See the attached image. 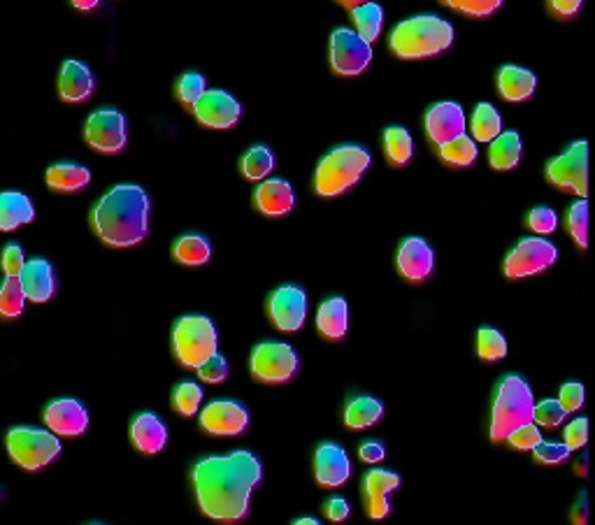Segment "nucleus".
Returning <instances> with one entry per match:
<instances>
[{"instance_id":"obj_56","label":"nucleus","mask_w":595,"mask_h":525,"mask_svg":"<svg viewBox=\"0 0 595 525\" xmlns=\"http://www.w3.org/2000/svg\"><path fill=\"white\" fill-rule=\"evenodd\" d=\"M338 3H342L344 7H349V10H354V7L368 3V0H338Z\"/></svg>"},{"instance_id":"obj_42","label":"nucleus","mask_w":595,"mask_h":525,"mask_svg":"<svg viewBox=\"0 0 595 525\" xmlns=\"http://www.w3.org/2000/svg\"><path fill=\"white\" fill-rule=\"evenodd\" d=\"M205 93V77L198 75V73H186L182 79H179L177 84V96L182 100L184 105L193 107L196 105V100Z\"/></svg>"},{"instance_id":"obj_23","label":"nucleus","mask_w":595,"mask_h":525,"mask_svg":"<svg viewBox=\"0 0 595 525\" xmlns=\"http://www.w3.org/2000/svg\"><path fill=\"white\" fill-rule=\"evenodd\" d=\"M93 91L91 70L80 61H66L59 77V93L68 103H82Z\"/></svg>"},{"instance_id":"obj_45","label":"nucleus","mask_w":595,"mask_h":525,"mask_svg":"<svg viewBox=\"0 0 595 525\" xmlns=\"http://www.w3.org/2000/svg\"><path fill=\"white\" fill-rule=\"evenodd\" d=\"M505 440L510 442L514 449H533L542 442V433L535 423H526V426L514 428L512 433L505 437Z\"/></svg>"},{"instance_id":"obj_50","label":"nucleus","mask_w":595,"mask_h":525,"mask_svg":"<svg viewBox=\"0 0 595 525\" xmlns=\"http://www.w3.org/2000/svg\"><path fill=\"white\" fill-rule=\"evenodd\" d=\"M24 251L19 244H7L3 251V270L7 277H19L21 268H24Z\"/></svg>"},{"instance_id":"obj_17","label":"nucleus","mask_w":595,"mask_h":525,"mask_svg":"<svg viewBox=\"0 0 595 525\" xmlns=\"http://www.w3.org/2000/svg\"><path fill=\"white\" fill-rule=\"evenodd\" d=\"M400 486V477L389 470H372L365 474L363 495L370 519H384L391 512L389 493Z\"/></svg>"},{"instance_id":"obj_35","label":"nucleus","mask_w":595,"mask_h":525,"mask_svg":"<svg viewBox=\"0 0 595 525\" xmlns=\"http://www.w3.org/2000/svg\"><path fill=\"white\" fill-rule=\"evenodd\" d=\"M272 165H275V158H272L270 149L263 145L252 147L245 156H242V172H245V177L252 179V182L268 177Z\"/></svg>"},{"instance_id":"obj_55","label":"nucleus","mask_w":595,"mask_h":525,"mask_svg":"<svg viewBox=\"0 0 595 525\" xmlns=\"http://www.w3.org/2000/svg\"><path fill=\"white\" fill-rule=\"evenodd\" d=\"M100 3V0H73V5L77 7V10H93Z\"/></svg>"},{"instance_id":"obj_24","label":"nucleus","mask_w":595,"mask_h":525,"mask_svg":"<svg viewBox=\"0 0 595 525\" xmlns=\"http://www.w3.org/2000/svg\"><path fill=\"white\" fill-rule=\"evenodd\" d=\"M256 207L268 217H282L293 210V191L284 179H268L256 189Z\"/></svg>"},{"instance_id":"obj_8","label":"nucleus","mask_w":595,"mask_h":525,"mask_svg":"<svg viewBox=\"0 0 595 525\" xmlns=\"http://www.w3.org/2000/svg\"><path fill=\"white\" fill-rule=\"evenodd\" d=\"M547 177L558 189L584 198L589 191V145L584 140L575 142L565 154L547 165Z\"/></svg>"},{"instance_id":"obj_1","label":"nucleus","mask_w":595,"mask_h":525,"mask_svg":"<svg viewBox=\"0 0 595 525\" xmlns=\"http://www.w3.org/2000/svg\"><path fill=\"white\" fill-rule=\"evenodd\" d=\"M261 474V463L249 451L203 458L193 467L200 509L214 521H240L247 514L249 495L261 481Z\"/></svg>"},{"instance_id":"obj_30","label":"nucleus","mask_w":595,"mask_h":525,"mask_svg":"<svg viewBox=\"0 0 595 525\" xmlns=\"http://www.w3.org/2000/svg\"><path fill=\"white\" fill-rule=\"evenodd\" d=\"M489 161L496 170H510L521 161V138L516 133H500L493 140Z\"/></svg>"},{"instance_id":"obj_47","label":"nucleus","mask_w":595,"mask_h":525,"mask_svg":"<svg viewBox=\"0 0 595 525\" xmlns=\"http://www.w3.org/2000/svg\"><path fill=\"white\" fill-rule=\"evenodd\" d=\"M586 440H589V419L582 416V419H575L565 428V447L570 451H577L584 447Z\"/></svg>"},{"instance_id":"obj_4","label":"nucleus","mask_w":595,"mask_h":525,"mask_svg":"<svg viewBox=\"0 0 595 525\" xmlns=\"http://www.w3.org/2000/svg\"><path fill=\"white\" fill-rule=\"evenodd\" d=\"M533 409L535 400L526 381L516 375L505 377L500 381L496 402H493L491 440H505L514 428L533 423Z\"/></svg>"},{"instance_id":"obj_13","label":"nucleus","mask_w":595,"mask_h":525,"mask_svg":"<svg viewBox=\"0 0 595 525\" xmlns=\"http://www.w3.org/2000/svg\"><path fill=\"white\" fill-rule=\"evenodd\" d=\"M268 312L272 323L284 333H296L303 328L307 314V298L298 286H282L270 296Z\"/></svg>"},{"instance_id":"obj_32","label":"nucleus","mask_w":595,"mask_h":525,"mask_svg":"<svg viewBox=\"0 0 595 525\" xmlns=\"http://www.w3.org/2000/svg\"><path fill=\"white\" fill-rule=\"evenodd\" d=\"M351 19H354V24L358 28V38H363L365 42H375L379 31H382V7L375 5V3H363L351 10Z\"/></svg>"},{"instance_id":"obj_43","label":"nucleus","mask_w":595,"mask_h":525,"mask_svg":"<svg viewBox=\"0 0 595 525\" xmlns=\"http://www.w3.org/2000/svg\"><path fill=\"white\" fill-rule=\"evenodd\" d=\"M563 419H565V412L563 407L558 405V400H542L540 405H535L533 409V421H537L544 428L561 426Z\"/></svg>"},{"instance_id":"obj_57","label":"nucleus","mask_w":595,"mask_h":525,"mask_svg":"<svg viewBox=\"0 0 595 525\" xmlns=\"http://www.w3.org/2000/svg\"><path fill=\"white\" fill-rule=\"evenodd\" d=\"M575 472L579 474V477H586V456L582 458V463L575 465Z\"/></svg>"},{"instance_id":"obj_3","label":"nucleus","mask_w":595,"mask_h":525,"mask_svg":"<svg viewBox=\"0 0 595 525\" xmlns=\"http://www.w3.org/2000/svg\"><path fill=\"white\" fill-rule=\"evenodd\" d=\"M454 40V28L433 14L407 19L391 33L389 45L400 59H424L437 52H444Z\"/></svg>"},{"instance_id":"obj_11","label":"nucleus","mask_w":595,"mask_h":525,"mask_svg":"<svg viewBox=\"0 0 595 525\" xmlns=\"http://www.w3.org/2000/svg\"><path fill=\"white\" fill-rule=\"evenodd\" d=\"M372 61V47L358 33L349 28H338L331 35V63L340 75H358Z\"/></svg>"},{"instance_id":"obj_34","label":"nucleus","mask_w":595,"mask_h":525,"mask_svg":"<svg viewBox=\"0 0 595 525\" xmlns=\"http://www.w3.org/2000/svg\"><path fill=\"white\" fill-rule=\"evenodd\" d=\"M384 149L393 165H405L412 158V138L403 126H391L384 133Z\"/></svg>"},{"instance_id":"obj_39","label":"nucleus","mask_w":595,"mask_h":525,"mask_svg":"<svg viewBox=\"0 0 595 525\" xmlns=\"http://www.w3.org/2000/svg\"><path fill=\"white\" fill-rule=\"evenodd\" d=\"M200 402H203V388L198 384H191V381H184L175 388L172 393V405L182 416H193L198 412Z\"/></svg>"},{"instance_id":"obj_48","label":"nucleus","mask_w":595,"mask_h":525,"mask_svg":"<svg viewBox=\"0 0 595 525\" xmlns=\"http://www.w3.org/2000/svg\"><path fill=\"white\" fill-rule=\"evenodd\" d=\"M528 226L535 233L547 235L556 228V212L549 210V207H535L533 212L528 214Z\"/></svg>"},{"instance_id":"obj_25","label":"nucleus","mask_w":595,"mask_h":525,"mask_svg":"<svg viewBox=\"0 0 595 525\" xmlns=\"http://www.w3.org/2000/svg\"><path fill=\"white\" fill-rule=\"evenodd\" d=\"M33 217V203L24 193H0V230H14L21 224H31Z\"/></svg>"},{"instance_id":"obj_14","label":"nucleus","mask_w":595,"mask_h":525,"mask_svg":"<svg viewBox=\"0 0 595 525\" xmlns=\"http://www.w3.org/2000/svg\"><path fill=\"white\" fill-rule=\"evenodd\" d=\"M193 112H196V117L203 126L231 128L238 124L242 107L238 100L231 96V93L212 89V91H205L203 96L196 100Z\"/></svg>"},{"instance_id":"obj_49","label":"nucleus","mask_w":595,"mask_h":525,"mask_svg":"<svg viewBox=\"0 0 595 525\" xmlns=\"http://www.w3.org/2000/svg\"><path fill=\"white\" fill-rule=\"evenodd\" d=\"M533 451L540 463H549V465L561 463V460L570 456V449L565 447V444H551V442H540L537 447H533Z\"/></svg>"},{"instance_id":"obj_16","label":"nucleus","mask_w":595,"mask_h":525,"mask_svg":"<svg viewBox=\"0 0 595 525\" xmlns=\"http://www.w3.org/2000/svg\"><path fill=\"white\" fill-rule=\"evenodd\" d=\"M45 421L52 433L77 437L89 426V414H86L82 402L73 398H61L45 409Z\"/></svg>"},{"instance_id":"obj_22","label":"nucleus","mask_w":595,"mask_h":525,"mask_svg":"<svg viewBox=\"0 0 595 525\" xmlns=\"http://www.w3.org/2000/svg\"><path fill=\"white\" fill-rule=\"evenodd\" d=\"M131 440L135 444V449L142 453H159L168 442V428L163 426V421L156 414H140L135 416L133 426H131Z\"/></svg>"},{"instance_id":"obj_54","label":"nucleus","mask_w":595,"mask_h":525,"mask_svg":"<svg viewBox=\"0 0 595 525\" xmlns=\"http://www.w3.org/2000/svg\"><path fill=\"white\" fill-rule=\"evenodd\" d=\"M586 516H589V498H586V493H582L575 509H572V525H586Z\"/></svg>"},{"instance_id":"obj_37","label":"nucleus","mask_w":595,"mask_h":525,"mask_svg":"<svg viewBox=\"0 0 595 525\" xmlns=\"http://www.w3.org/2000/svg\"><path fill=\"white\" fill-rule=\"evenodd\" d=\"M477 351L482 361H500L507 354V342L496 328H482L477 335Z\"/></svg>"},{"instance_id":"obj_33","label":"nucleus","mask_w":595,"mask_h":525,"mask_svg":"<svg viewBox=\"0 0 595 525\" xmlns=\"http://www.w3.org/2000/svg\"><path fill=\"white\" fill-rule=\"evenodd\" d=\"M472 133L479 142H493L503 133V119H500L496 107L489 103L477 105L475 114H472Z\"/></svg>"},{"instance_id":"obj_26","label":"nucleus","mask_w":595,"mask_h":525,"mask_svg":"<svg viewBox=\"0 0 595 525\" xmlns=\"http://www.w3.org/2000/svg\"><path fill=\"white\" fill-rule=\"evenodd\" d=\"M535 84L537 79L530 70H523L519 66H505L500 70V77H498L500 96L505 100H512V103L526 100L530 93L535 91Z\"/></svg>"},{"instance_id":"obj_31","label":"nucleus","mask_w":595,"mask_h":525,"mask_svg":"<svg viewBox=\"0 0 595 525\" xmlns=\"http://www.w3.org/2000/svg\"><path fill=\"white\" fill-rule=\"evenodd\" d=\"M172 254H175L177 261L184 265H205L207 261H210L212 249H210V242H207L205 237L184 235L175 242Z\"/></svg>"},{"instance_id":"obj_5","label":"nucleus","mask_w":595,"mask_h":525,"mask_svg":"<svg viewBox=\"0 0 595 525\" xmlns=\"http://www.w3.org/2000/svg\"><path fill=\"white\" fill-rule=\"evenodd\" d=\"M370 165V154L358 145H342L333 149L324 161L319 163L314 189L319 196L333 198L354 186Z\"/></svg>"},{"instance_id":"obj_40","label":"nucleus","mask_w":595,"mask_h":525,"mask_svg":"<svg viewBox=\"0 0 595 525\" xmlns=\"http://www.w3.org/2000/svg\"><path fill=\"white\" fill-rule=\"evenodd\" d=\"M442 3L470 17H489L503 5V0H442Z\"/></svg>"},{"instance_id":"obj_46","label":"nucleus","mask_w":595,"mask_h":525,"mask_svg":"<svg viewBox=\"0 0 595 525\" xmlns=\"http://www.w3.org/2000/svg\"><path fill=\"white\" fill-rule=\"evenodd\" d=\"M558 405L563 407L565 414L577 412L584 405V386L577 384V381H570V384H563L561 395H558Z\"/></svg>"},{"instance_id":"obj_53","label":"nucleus","mask_w":595,"mask_h":525,"mask_svg":"<svg viewBox=\"0 0 595 525\" xmlns=\"http://www.w3.org/2000/svg\"><path fill=\"white\" fill-rule=\"evenodd\" d=\"M358 453H361V458L365 460V463H379V460L384 458V447L377 442H368L358 449Z\"/></svg>"},{"instance_id":"obj_44","label":"nucleus","mask_w":595,"mask_h":525,"mask_svg":"<svg viewBox=\"0 0 595 525\" xmlns=\"http://www.w3.org/2000/svg\"><path fill=\"white\" fill-rule=\"evenodd\" d=\"M198 377L207 384H221L228 377V363L221 354H212L205 363L198 365Z\"/></svg>"},{"instance_id":"obj_21","label":"nucleus","mask_w":595,"mask_h":525,"mask_svg":"<svg viewBox=\"0 0 595 525\" xmlns=\"http://www.w3.org/2000/svg\"><path fill=\"white\" fill-rule=\"evenodd\" d=\"M19 284L24 296L33 302H47L54 296L56 282H54V270L52 265L42 258H35V261L24 263V268L19 272Z\"/></svg>"},{"instance_id":"obj_6","label":"nucleus","mask_w":595,"mask_h":525,"mask_svg":"<svg viewBox=\"0 0 595 525\" xmlns=\"http://www.w3.org/2000/svg\"><path fill=\"white\" fill-rule=\"evenodd\" d=\"M177 361L186 368H198L212 354H217V330L207 316H184L172 333Z\"/></svg>"},{"instance_id":"obj_38","label":"nucleus","mask_w":595,"mask_h":525,"mask_svg":"<svg viewBox=\"0 0 595 525\" xmlns=\"http://www.w3.org/2000/svg\"><path fill=\"white\" fill-rule=\"evenodd\" d=\"M24 291H21V284L17 277H7L3 286H0V314L12 319V316H19L24 312Z\"/></svg>"},{"instance_id":"obj_41","label":"nucleus","mask_w":595,"mask_h":525,"mask_svg":"<svg viewBox=\"0 0 595 525\" xmlns=\"http://www.w3.org/2000/svg\"><path fill=\"white\" fill-rule=\"evenodd\" d=\"M586 224H589V205H586V200H579V203L570 207L568 228L582 249H586V244H589L586 242Z\"/></svg>"},{"instance_id":"obj_36","label":"nucleus","mask_w":595,"mask_h":525,"mask_svg":"<svg viewBox=\"0 0 595 525\" xmlns=\"http://www.w3.org/2000/svg\"><path fill=\"white\" fill-rule=\"evenodd\" d=\"M440 154L451 165H470L477 158V145L468 135H458V138L440 145Z\"/></svg>"},{"instance_id":"obj_51","label":"nucleus","mask_w":595,"mask_h":525,"mask_svg":"<svg viewBox=\"0 0 595 525\" xmlns=\"http://www.w3.org/2000/svg\"><path fill=\"white\" fill-rule=\"evenodd\" d=\"M326 516H328V519H331L333 523H340V521L347 519V516H349V505H347V500H342V498L328 500V505H326Z\"/></svg>"},{"instance_id":"obj_10","label":"nucleus","mask_w":595,"mask_h":525,"mask_svg":"<svg viewBox=\"0 0 595 525\" xmlns=\"http://www.w3.org/2000/svg\"><path fill=\"white\" fill-rule=\"evenodd\" d=\"M558 256L556 247L542 237H526L512 249V254L505 261V275L507 277H528L537 275V272L547 270L549 265H554Z\"/></svg>"},{"instance_id":"obj_52","label":"nucleus","mask_w":595,"mask_h":525,"mask_svg":"<svg viewBox=\"0 0 595 525\" xmlns=\"http://www.w3.org/2000/svg\"><path fill=\"white\" fill-rule=\"evenodd\" d=\"M549 3H551V10L556 14H561V17H572V14H577L582 0H549Z\"/></svg>"},{"instance_id":"obj_9","label":"nucleus","mask_w":595,"mask_h":525,"mask_svg":"<svg viewBox=\"0 0 595 525\" xmlns=\"http://www.w3.org/2000/svg\"><path fill=\"white\" fill-rule=\"evenodd\" d=\"M298 370V356L284 342H261L252 354V375L268 384L289 381Z\"/></svg>"},{"instance_id":"obj_12","label":"nucleus","mask_w":595,"mask_h":525,"mask_svg":"<svg viewBox=\"0 0 595 525\" xmlns=\"http://www.w3.org/2000/svg\"><path fill=\"white\" fill-rule=\"evenodd\" d=\"M84 135H86V142H89L93 149L105 151V154H112V151L124 149V145H126L124 114L112 110V107L93 112L89 121H86Z\"/></svg>"},{"instance_id":"obj_18","label":"nucleus","mask_w":595,"mask_h":525,"mask_svg":"<svg viewBox=\"0 0 595 525\" xmlns=\"http://www.w3.org/2000/svg\"><path fill=\"white\" fill-rule=\"evenodd\" d=\"M426 131L428 138L435 145H444V142L458 138L465 133V114L461 105L456 103H437L426 117Z\"/></svg>"},{"instance_id":"obj_15","label":"nucleus","mask_w":595,"mask_h":525,"mask_svg":"<svg viewBox=\"0 0 595 525\" xmlns=\"http://www.w3.org/2000/svg\"><path fill=\"white\" fill-rule=\"evenodd\" d=\"M249 414L247 409L233 400H214L200 414V426L210 435L235 437L247 428Z\"/></svg>"},{"instance_id":"obj_20","label":"nucleus","mask_w":595,"mask_h":525,"mask_svg":"<svg viewBox=\"0 0 595 525\" xmlns=\"http://www.w3.org/2000/svg\"><path fill=\"white\" fill-rule=\"evenodd\" d=\"M398 270L400 275L421 282L433 272V249L421 237H407L398 249Z\"/></svg>"},{"instance_id":"obj_58","label":"nucleus","mask_w":595,"mask_h":525,"mask_svg":"<svg viewBox=\"0 0 595 525\" xmlns=\"http://www.w3.org/2000/svg\"><path fill=\"white\" fill-rule=\"evenodd\" d=\"M293 525H319V523L314 521V519H300V521H296Z\"/></svg>"},{"instance_id":"obj_7","label":"nucleus","mask_w":595,"mask_h":525,"mask_svg":"<svg viewBox=\"0 0 595 525\" xmlns=\"http://www.w3.org/2000/svg\"><path fill=\"white\" fill-rule=\"evenodd\" d=\"M7 451L12 460L24 470H40L61 453V442L56 435L40 428H14L7 435Z\"/></svg>"},{"instance_id":"obj_29","label":"nucleus","mask_w":595,"mask_h":525,"mask_svg":"<svg viewBox=\"0 0 595 525\" xmlns=\"http://www.w3.org/2000/svg\"><path fill=\"white\" fill-rule=\"evenodd\" d=\"M382 414H384L382 402L375 398H368V395H361V398L349 402L347 412H344V423H347V428L363 430L382 419Z\"/></svg>"},{"instance_id":"obj_27","label":"nucleus","mask_w":595,"mask_h":525,"mask_svg":"<svg viewBox=\"0 0 595 525\" xmlns=\"http://www.w3.org/2000/svg\"><path fill=\"white\" fill-rule=\"evenodd\" d=\"M317 328L328 340H340L347 333V302L328 298L317 312Z\"/></svg>"},{"instance_id":"obj_19","label":"nucleus","mask_w":595,"mask_h":525,"mask_svg":"<svg viewBox=\"0 0 595 525\" xmlns=\"http://www.w3.org/2000/svg\"><path fill=\"white\" fill-rule=\"evenodd\" d=\"M351 465L347 453L338 444H321L317 449V458H314V474H317V481L326 488L342 486L344 481L349 479Z\"/></svg>"},{"instance_id":"obj_2","label":"nucleus","mask_w":595,"mask_h":525,"mask_svg":"<svg viewBox=\"0 0 595 525\" xmlns=\"http://www.w3.org/2000/svg\"><path fill=\"white\" fill-rule=\"evenodd\" d=\"M91 224L105 244L131 247L145 240L149 228V198L140 186L121 184L105 193L91 214Z\"/></svg>"},{"instance_id":"obj_28","label":"nucleus","mask_w":595,"mask_h":525,"mask_svg":"<svg viewBox=\"0 0 595 525\" xmlns=\"http://www.w3.org/2000/svg\"><path fill=\"white\" fill-rule=\"evenodd\" d=\"M91 172L82 168V165L75 163H56L47 170V184L52 186L54 191H77L84 189L89 184Z\"/></svg>"}]
</instances>
